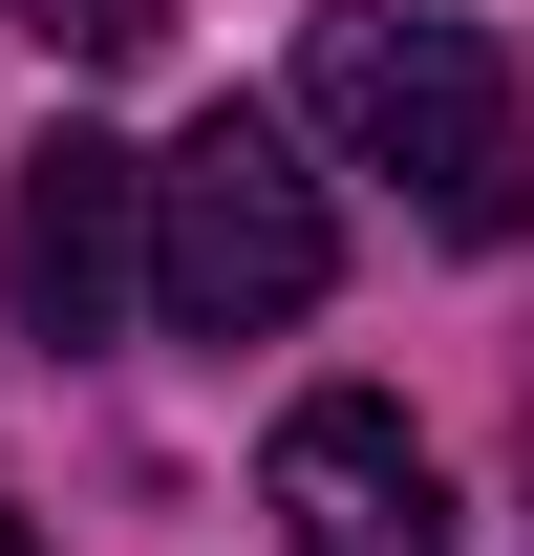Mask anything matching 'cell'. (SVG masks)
Returning <instances> with one entry per match:
<instances>
[{"label":"cell","mask_w":534,"mask_h":556,"mask_svg":"<svg viewBox=\"0 0 534 556\" xmlns=\"http://www.w3.org/2000/svg\"><path fill=\"white\" fill-rule=\"evenodd\" d=\"M300 129L342 150V172H385L428 236H534V108L513 65L470 43V22H385V0H342L321 43H300Z\"/></svg>","instance_id":"obj_1"},{"label":"cell","mask_w":534,"mask_h":556,"mask_svg":"<svg viewBox=\"0 0 534 556\" xmlns=\"http://www.w3.org/2000/svg\"><path fill=\"white\" fill-rule=\"evenodd\" d=\"M321 278H342V214L278 108H193L150 150V321L171 343H278V321H321Z\"/></svg>","instance_id":"obj_2"},{"label":"cell","mask_w":534,"mask_h":556,"mask_svg":"<svg viewBox=\"0 0 534 556\" xmlns=\"http://www.w3.org/2000/svg\"><path fill=\"white\" fill-rule=\"evenodd\" d=\"M0 300H22V343H107L150 300V150H107V129L22 150V193H0Z\"/></svg>","instance_id":"obj_3"},{"label":"cell","mask_w":534,"mask_h":556,"mask_svg":"<svg viewBox=\"0 0 534 556\" xmlns=\"http://www.w3.org/2000/svg\"><path fill=\"white\" fill-rule=\"evenodd\" d=\"M257 492H278V535H300V556H449V471H428V428H406L385 386L278 407Z\"/></svg>","instance_id":"obj_4"},{"label":"cell","mask_w":534,"mask_h":556,"mask_svg":"<svg viewBox=\"0 0 534 556\" xmlns=\"http://www.w3.org/2000/svg\"><path fill=\"white\" fill-rule=\"evenodd\" d=\"M0 22H43L65 65H129V43H150V22H171V0H0Z\"/></svg>","instance_id":"obj_5"},{"label":"cell","mask_w":534,"mask_h":556,"mask_svg":"<svg viewBox=\"0 0 534 556\" xmlns=\"http://www.w3.org/2000/svg\"><path fill=\"white\" fill-rule=\"evenodd\" d=\"M0 556H43V514H22V492H0Z\"/></svg>","instance_id":"obj_6"},{"label":"cell","mask_w":534,"mask_h":556,"mask_svg":"<svg viewBox=\"0 0 534 556\" xmlns=\"http://www.w3.org/2000/svg\"><path fill=\"white\" fill-rule=\"evenodd\" d=\"M513 492H534V471H513Z\"/></svg>","instance_id":"obj_7"}]
</instances>
